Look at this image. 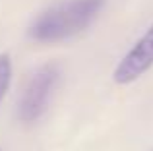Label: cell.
Wrapping results in <instances>:
<instances>
[{"instance_id":"obj_1","label":"cell","mask_w":153,"mask_h":151,"mask_svg":"<svg viewBox=\"0 0 153 151\" xmlns=\"http://www.w3.org/2000/svg\"><path fill=\"white\" fill-rule=\"evenodd\" d=\"M107 0H60L45 8L27 27V37L35 43H62L83 33L101 16Z\"/></svg>"},{"instance_id":"obj_2","label":"cell","mask_w":153,"mask_h":151,"mask_svg":"<svg viewBox=\"0 0 153 151\" xmlns=\"http://www.w3.org/2000/svg\"><path fill=\"white\" fill-rule=\"evenodd\" d=\"M60 78H62V72L56 62H47L29 76L18 101L19 120L31 124V122H37L47 113L51 99L60 83Z\"/></svg>"},{"instance_id":"obj_3","label":"cell","mask_w":153,"mask_h":151,"mask_svg":"<svg viewBox=\"0 0 153 151\" xmlns=\"http://www.w3.org/2000/svg\"><path fill=\"white\" fill-rule=\"evenodd\" d=\"M153 68V23L142 33V37L126 50L112 70V81L116 85H130L138 81Z\"/></svg>"},{"instance_id":"obj_4","label":"cell","mask_w":153,"mask_h":151,"mask_svg":"<svg viewBox=\"0 0 153 151\" xmlns=\"http://www.w3.org/2000/svg\"><path fill=\"white\" fill-rule=\"evenodd\" d=\"M12 76H14L12 56L8 53H0V101L6 97L8 89L12 85Z\"/></svg>"},{"instance_id":"obj_5","label":"cell","mask_w":153,"mask_h":151,"mask_svg":"<svg viewBox=\"0 0 153 151\" xmlns=\"http://www.w3.org/2000/svg\"><path fill=\"white\" fill-rule=\"evenodd\" d=\"M0 151H2V149H0Z\"/></svg>"}]
</instances>
